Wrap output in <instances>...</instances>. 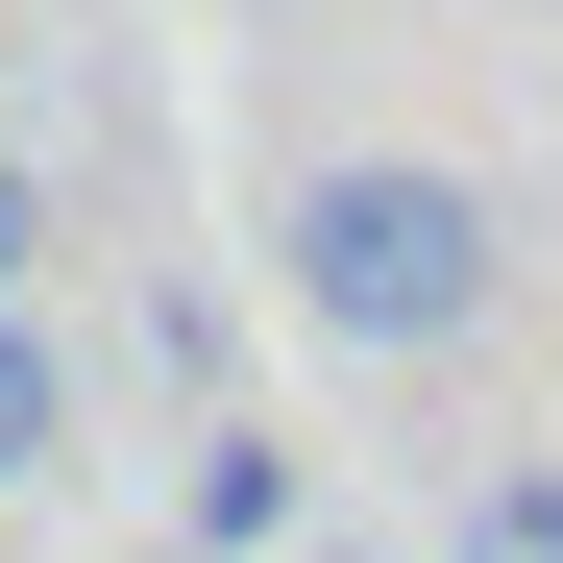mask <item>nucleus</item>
<instances>
[{
    "label": "nucleus",
    "mask_w": 563,
    "mask_h": 563,
    "mask_svg": "<svg viewBox=\"0 0 563 563\" xmlns=\"http://www.w3.org/2000/svg\"><path fill=\"white\" fill-rule=\"evenodd\" d=\"M269 269H295V319H319V343L417 367V343L490 319V197H465V172H417V147H343V172H295Z\"/></svg>",
    "instance_id": "1"
},
{
    "label": "nucleus",
    "mask_w": 563,
    "mask_h": 563,
    "mask_svg": "<svg viewBox=\"0 0 563 563\" xmlns=\"http://www.w3.org/2000/svg\"><path fill=\"white\" fill-rule=\"evenodd\" d=\"M49 465H74V343L0 319V490H49Z\"/></svg>",
    "instance_id": "2"
},
{
    "label": "nucleus",
    "mask_w": 563,
    "mask_h": 563,
    "mask_svg": "<svg viewBox=\"0 0 563 563\" xmlns=\"http://www.w3.org/2000/svg\"><path fill=\"white\" fill-rule=\"evenodd\" d=\"M465 563H563V441H515V465H465Z\"/></svg>",
    "instance_id": "3"
},
{
    "label": "nucleus",
    "mask_w": 563,
    "mask_h": 563,
    "mask_svg": "<svg viewBox=\"0 0 563 563\" xmlns=\"http://www.w3.org/2000/svg\"><path fill=\"white\" fill-rule=\"evenodd\" d=\"M25 269H49V172L0 147V319H25Z\"/></svg>",
    "instance_id": "4"
}]
</instances>
